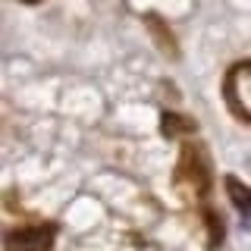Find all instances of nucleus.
<instances>
[{
  "label": "nucleus",
  "instance_id": "1",
  "mask_svg": "<svg viewBox=\"0 0 251 251\" xmlns=\"http://www.w3.org/2000/svg\"><path fill=\"white\" fill-rule=\"evenodd\" d=\"M173 185L182 192L195 195V198H207L210 192V160L204 154L198 141H185L182 154H179L176 173H173Z\"/></svg>",
  "mask_w": 251,
  "mask_h": 251
},
{
  "label": "nucleus",
  "instance_id": "2",
  "mask_svg": "<svg viewBox=\"0 0 251 251\" xmlns=\"http://www.w3.org/2000/svg\"><path fill=\"white\" fill-rule=\"evenodd\" d=\"M223 100L242 123H251V60H239L223 78Z\"/></svg>",
  "mask_w": 251,
  "mask_h": 251
},
{
  "label": "nucleus",
  "instance_id": "3",
  "mask_svg": "<svg viewBox=\"0 0 251 251\" xmlns=\"http://www.w3.org/2000/svg\"><path fill=\"white\" fill-rule=\"evenodd\" d=\"M53 235H57V229L50 223L19 226V229L6 232V251H50Z\"/></svg>",
  "mask_w": 251,
  "mask_h": 251
},
{
  "label": "nucleus",
  "instance_id": "4",
  "mask_svg": "<svg viewBox=\"0 0 251 251\" xmlns=\"http://www.w3.org/2000/svg\"><path fill=\"white\" fill-rule=\"evenodd\" d=\"M145 25L154 31V38H157V47H160L167 57H179V47H176V38H173V31L167 28V22L160 19L157 13H148L145 16Z\"/></svg>",
  "mask_w": 251,
  "mask_h": 251
},
{
  "label": "nucleus",
  "instance_id": "5",
  "mask_svg": "<svg viewBox=\"0 0 251 251\" xmlns=\"http://www.w3.org/2000/svg\"><path fill=\"white\" fill-rule=\"evenodd\" d=\"M223 185H226V195H229V201L235 204V207H239V214L251 220V188H248V185H242L235 176H226V182H223Z\"/></svg>",
  "mask_w": 251,
  "mask_h": 251
},
{
  "label": "nucleus",
  "instance_id": "6",
  "mask_svg": "<svg viewBox=\"0 0 251 251\" xmlns=\"http://www.w3.org/2000/svg\"><path fill=\"white\" fill-rule=\"evenodd\" d=\"M163 135L167 138H185V135H192L195 132V123L188 120V116H182V113H163Z\"/></svg>",
  "mask_w": 251,
  "mask_h": 251
},
{
  "label": "nucleus",
  "instance_id": "7",
  "mask_svg": "<svg viewBox=\"0 0 251 251\" xmlns=\"http://www.w3.org/2000/svg\"><path fill=\"white\" fill-rule=\"evenodd\" d=\"M22 3H41V0H22Z\"/></svg>",
  "mask_w": 251,
  "mask_h": 251
}]
</instances>
